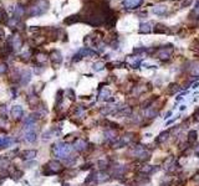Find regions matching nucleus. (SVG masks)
<instances>
[{"label": "nucleus", "instance_id": "f257e3e1", "mask_svg": "<svg viewBox=\"0 0 199 186\" xmlns=\"http://www.w3.org/2000/svg\"><path fill=\"white\" fill-rule=\"evenodd\" d=\"M74 149L71 145L69 144H65V143H57L55 145H52V153L56 158H61V159H67L70 157V153L71 150Z\"/></svg>", "mask_w": 199, "mask_h": 186}, {"label": "nucleus", "instance_id": "f03ea898", "mask_svg": "<svg viewBox=\"0 0 199 186\" xmlns=\"http://www.w3.org/2000/svg\"><path fill=\"white\" fill-rule=\"evenodd\" d=\"M126 171H127V166H124V165H112L110 175L113 178H121L124 176Z\"/></svg>", "mask_w": 199, "mask_h": 186}, {"label": "nucleus", "instance_id": "7ed1b4c3", "mask_svg": "<svg viewBox=\"0 0 199 186\" xmlns=\"http://www.w3.org/2000/svg\"><path fill=\"white\" fill-rule=\"evenodd\" d=\"M46 168L49 169V172H47L46 175H54V174L61 172L62 165H61L59 161H56V160H52V161H50V163L46 165Z\"/></svg>", "mask_w": 199, "mask_h": 186}, {"label": "nucleus", "instance_id": "20e7f679", "mask_svg": "<svg viewBox=\"0 0 199 186\" xmlns=\"http://www.w3.org/2000/svg\"><path fill=\"white\" fill-rule=\"evenodd\" d=\"M97 55V52H95L93 50H91V48H88V47H85V48H82L80 52L75 56V58H74V62L75 61H79V60H81L83 56H96Z\"/></svg>", "mask_w": 199, "mask_h": 186}, {"label": "nucleus", "instance_id": "39448f33", "mask_svg": "<svg viewBox=\"0 0 199 186\" xmlns=\"http://www.w3.org/2000/svg\"><path fill=\"white\" fill-rule=\"evenodd\" d=\"M72 147H74V149L77 151H85L88 148V143L85 139H77Z\"/></svg>", "mask_w": 199, "mask_h": 186}, {"label": "nucleus", "instance_id": "423d86ee", "mask_svg": "<svg viewBox=\"0 0 199 186\" xmlns=\"http://www.w3.org/2000/svg\"><path fill=\"white\" fill-rule=\"evenodd\" d=\"M172 51H173V45H169V47H167V48H162L161 50V52L158 55V57L162 60V61H167V60H169L171 56H172Z\"/></svg>", "mask_w": 199, "mask_h": 186}, {"label": "nucleus", "instance_id": "0eeeda50", "mask_svg": "<svg viewBox=\"0 0 199 186\" xmlns=\"http://www.w3.org/2000/svg\"><path fill=\"white\" fill-rule=\"evenodd\" d=\"M117 134H118L117 129H107V130H104L103 137H104V139H106V140H108V141L112 143L113 140L118 139V138H117Z\"/></svg>", "mask_w": 199, "mask_h": 186}, {"label": "nucleus", "instance_id": "6e6552de", "mask_svg": "<svg viewBox=\"0 0 199 186\" xmlns=\"http://www.w3.org/2000/svg\"><path fill=\"white\" fill-rule=\"evenodd\" d=\"M143 0H123V5L126 9H137L142 5Z\"/></svg>", "mask_w": 199, "mask_h": 186}, {"label": "nucleus", "instance_id": "1a4fd4ad", "mask_svg": "<svg viewBox=\"0 0 199 186\" xmlns=\"http://www.w3.org/2000/svg\"><path fill=\"white\" fill-rule=\"evenodd\" d=\"M159 170L158 166H152V165H144V166H142L140 169V172L143 174V175H152L154 172H157Z\"/></svg>", "mask_w": 199, "mask_h": 186}, {"label": "nucleus", "instance_id": "9d476101", "mask_svg": "<svg viewBox=\"0 0 199 186\" xmlns=\"http://www.w3.org/2000/svg\"><path fill=\"white\" fill-rule=\"evenodd\" d=\"M169 135H171V130H163L159 135H158V138L156 139V143L157 144H163V143H165L167 140L169 139Z\"/></svg>", "mask_w": 199, "mask_h": 186}, {"label": "nucleus", "instance_id": "9b49d317", "mask_svg": "<svg viewBox=\"0 0 199 186\" xmlns=\"http://www.w3.org/2000/svg\"><path fill=\"white\" fill-rule=\"evenodd\" d=\"M158 114H159L158 109H156L154 107H149L148 109H144V116L147 118H156L158 117Z\"/></svg>", "mask_w": 199, "mask_h": 186}, {"label": "nucleus", "instance_id": "f8f14e48", "mask_svg": "<svg viewBox=\"0 0 199 186\" xmlns=\"http://www.w3.org/2000/svg\"><path fill=\"white\" fill-rule=\"evenodd\" d=\"M111 98V92L107 88H103L102 91H100V95H98V101H108Z\"/></svg>", "mask_w": 199, "mask_h": 186}, {"label": "nucleus", "instance_id": "ddd939ff", "mask_svg": "<svg viewBox=\"0 0 199 186\" xmlns=\"http://www.w3.org/2000/svg\"><path fill=\"white\" fill-rule=\"evenodd\" d=\"M188 143H189L191 145H195V144H198V137H197L195 130H191L189 133H188Z\"/></svg>", "mask_w": 199, "mask_h": 186}, {"label": "nucleus", "instance_id": "4468645a", "mask_svg": "<svg viewBox=\"0 0 199 186\" xmlns=\"http://www.w3.org/2000/svg\"><path fill=\"white\" fill-rule=\"evenodd\" d=\"M36 157V150H25L21 153V158L24 160H30Z\"/></svg>", "mask_w": 199, "mask_h": 186}, {"label": "nucleus", "instance_id": "2eb2a0df", "mask_svg": "<svg viewBox=\"0 0 199 186\" xmlns=\"http://www.w3.org/2000/svg\"><path fill=\"white\" fill-rule=\"evenodd\" d=\"M120 139L123 141L124 145H127V144H131L132 143V140L134 139V137H133L132 133H124L123 135H122V138H120Z\"/></svg>", "mask_w": 199, "mask_h": 186}, {"label": "nucleus", "instance_id": "dca6fc26", "mask_svg": "<svg viewBox=\"0 0 199 186\" xmlns=\"http://www.w3.org/2000/svg\"><path fill=\"white\" fill-rule=\"evenodd\" d=\"M51 60H52V62H54L55 65H60V64H61V61H62L61 54L59 52V51H52V54H51Z\"/></svg>", "mask_w": 199, "mask_h": 186}, {"label": "nucleus", "instance_id": "f3484780", "mask_svg": "<svg viewBox=\"0 0 199 186\" xmlns=\"http://www.w3.org/2000/svg\"><path fill=\"white\" fill-rule=\"evenodd\" d=\"M107 180H110V175L104 170H102V171H100L97 174V182H104Z\"/></svg>", "mask_w": 199, "mask_h": 186}, {"label": "nucleus", "instance_id": "a211bd4d", "mask_svg": "<svg viewBox=\"0 0 199 186\" xmlns=\"http://www.w3.org/2000/svg\"><path fill=\"white\" fill-rule=\"evenodd\" d=\"M157 96H154L153 98H148L147 101H144V102H142V104H141V108L142 109H148L149 107H152V104H153V102L154 101H157Z\"/></svg>", "mask_w": 199, "mask_h": 186}, {"label": "nucleus", "instance_id": "6ab92c4d", "mask_svg": "<svg viewBox=\"0 0 199 186\" xmlns=\"http://www.w3.org/2000/svg\"><path fill=\"white\" fill-rule=\"evenodd\" d=\"M191 73L194 77H199V62H192L191 64Z\"/></svg>", "mask_w": 199, "mask_h": 186}, {"label": "nucleus", "instance_id": "aec40b11", "mask_svg": "<svg viewBox=\"0 0 199 186\" xmlns=\"http://www.w3.org/2000/svg\"><path fill=\"white\" fill-rule=\"evenodd\" d=\"M152 31V25L149 23H143L141 24V29H140V33L141 34H148Z\"/></svg>", "mask_w": 199, "mask_h": 186}, {"label": "nucleus", "instance_id": "412c9836", "mask_svg": "<svg viewBox=\"0 0 199 186\" xmlns=\"http://www.w3.org/2000/svg\"><path fill=\"white\" fill-rule=\"evenodd\" d=\"M11 116L14 118H20L23 116V108L20 106H15L13 109H11Z\"/></svg>", "mask_w": 199, "mask_h": 186}, {"label": "nucleus", "instance_id": "4be33fe9", "mask_svg": "<svg viewBox=\"0 0 199 186\" xmlns=\"http://www.w3.org/2000/svg\"><path fill=\"white\" fill-rule=\"evenodd\" d=\"M152 11H153L154 14H157V15H162V14H164V13L167 11V8L163 6V5H158V6H154V8L152 9Z\"/></svg>", "mask_w": 199, "mask_h": 186}, {"label": "nucleus", "instance_id": "5701e85b", "mask_svg": "<svg viewBox=\"0 0 199 186\" xmlns=\"http://www.w3.org/2000/svg\"><path fill=\"white\" fill-rule=\"evenodd\" d=\"M98 166L101 170H106L108 166H111L110 165V159H101L98 160Z\"/></svg>", "mask_w": 199, "mask_h": 186}, {"label": "nucleus", "instance_id": "b1692460", "mask_svg": "<svg viewBox=\"0 0 199 186\" xmlns=\"http://www.w3.org/2000/svg\"><path fill=\"white\" fill-rule=\"evenodd\" d=\"M124 147V144H123V141L118 138V139H116V140H113L112 143H111V148L112 149H120V148H123Z\"/></svg>", "mask_w": 199, "mask_h": 186}, {"label": "nucleus", "instance_id": "393cba45", "mask_svg": "<svg viewBox=\"0 0 199 186\" xmlns=\"http://www.w3.org/2000/svg\"><path fill=\"white\" fill-rule=\"evenodd\" d=\"M14 140L11 138H3V137H0V148H5L8 147L9 144H11Z\"/></svg>", "mask_w": 199, "mask_h": 186}, {"label": "nucleus", "instance_id": "a878e982", "mask_svg": "<svg viewBox=\"0 0 199 186\" xmlns=\"http://www.w3.org/2000/svg\"><path fill=\"white\" fill-rule=\"evenodd\" d=\"M25 140L29 141V143H34V141L36 140V134H35L34 132H29V133H26Z\"/></svg>", "mask_w": 199, "mask_h": 186}, {"label": "nucleus", "instance_id": "bb28decb", "mask_svg": "<svg viewBox=\"0 0 199 186\" xmlns=\"http://www.w3.org/2000/svg\"><path fill=\"white\" fill-rule=\"evenodd\" d=\"M179 89H181L179 86L175 85V83H172V85H169V88H168V95H174V93H177Z\"/></svg>", "mask_w": 199, "mask_h": 186}, {"label": "nucleus", "instance_id": "cd10ccee", "mask_svg": "<svg viewBox=\"0 0 199 186\" xmlns=\"http://www.w3.org/2000/svg\"><path fill=\"white\" fill-rule=\"evenodd\" d=\"M146 91V88H143V87H141V86H138V87H134L133 88V91H132V93L134 96H140L141 93H143Z\"/></svg>", "mask_w": 199, "mask_h": 186}, {"label": "nucleus", "instance_id": "c85d7f7f", "mask_svg": "<svg viewBox=\"0 0 199 186\" xmlns=\"http://www.w3.org/2000/svg\"><path fill=\"white\" fill-rule=\"evenodd\" d=\"M103 67H104V65L102 62H96V64L93 65V70L95 71H101V70H103Z\"/></svg>", "mask_w": 199, "mask_h": 186}, {"label": "nucleus", "instance_id": "c756f323", "mask_svg": "<svg viewBox=\"0 0 199 186\" xmlns=\"http://www.w3.org/2000/svg\"><path fill=\"white\" fill-rule=\"evenodd\" d=\"M8 71V66L5 64H0V75L5 73V72Z\"/></svg>", "mask_w": 199, "mask_h": 186}, {"label": "nucleus", "instance_id": "7c9ffc66", "mask_svg": "<svg viewBox=\"0 0 199 186\" xmlns=\"http://www.w3.org/2000/svg\"><path fill=\"white\" fill-rule=\"evenodd\" d=\"M193 15H197V16L199 17V2L197 3V5H195L194 9H193Z\"/></svg>", "mask_w": 199, "mask_h": 186}, {"label": "nucleus", "instance_id": "2f4dec72", "mask_svg": "<svg viewBox=\"0 0 199 186\" xmlns=\"http://www.w3.org/2000/svg\"><path fill=\"white\" fill-rule=\"evenodd\" d=\"M171 116H172V110H169V112H168V113H167V114H165V117H164V118H165V119H167V118H169V117H171Z\"/></svg>", "mask_w": 199, "mask_h": 186}, {"label": "nucleus", "instance_id": "473e14b6", "mask_svg": "<svg viewBox=\"0 0 199 186\" xmlns=\"http://www.w3.org/2000/svg\"><path fill=\"white\" fill-rule=\"evenodd\" d=\"M175 119H177V118H174V119H172V120H169V122H167V126H169V124H172V123H173Z\"/></svg>", "mask_w": 199, "mask_h": 186}, {"label": "nucleus", "instance_id": "72a5a7b5", "mask_svg": "<svg viewBox=\"0 0 199 186\" xmlns=\"http://www.w3.org/2000/svg\"><path fill=\"white\" fill-rule=\"evenodd\" d=\"M179 109H181V110H184V109H185V106H182Z\"/></svg>", "mask_w": 199, "mask_h": 186}, {"label": "nucleus", "instance_id": "f704fd0d", "mask_svg": "<svg viewBox=\"0 0 199 186\" xmlns=\"http://www.w3.org/2000/svg\"><path fill=\"white\" fill-rule=\"evenodd\" d=\"M62 186H70L69 184H64V185H62Z\"/></svg>", "mask_w": 199, "mask_h": 186}]
</instances>
